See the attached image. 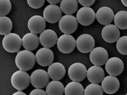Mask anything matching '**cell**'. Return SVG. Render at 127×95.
<instances>
[{"label":"cell","mask_w":127,"mask_h":95,"mask_svg":"<svg viewBox=\"0 0 127 95\" xmlns=\"http://www.w3.org/2000/svg\"><path fill=\"white\" fill-rule=\"evenodd\" d=\"M90 53V60L94 65L102 66L108 60V52L104 48H94Z\"/></svg>","instance_id":"10"},{"label":"cell","mask_w":127,"mask_h":95,"mask_svg":"<svg viewBox=\"0 0 127 95\" xmlns=\"http://www.w3.org/2000/svg\"><path fill=\"white\" fill-rule=\"evenodd\" d=\"M95 45L94 37L88 34H83L79 36L76 39L77 49L83 53H90L94 48Z\"/></svg>","instance_id":"9"},{"label":"cell","mask_w":127,"mask_h":95,"mask_svg":"<svg viewBox=\"0 0 127 95\" xmlns=\"http://www.w3.org/2000/svg\"><path fill=\"white\" fill-rule=\"evenodd\" d=\"M12 10V3L10 0H0V15L5 16Z\"/></svg>","instance_id":"29"},{"label":"cell","mask_w":127,"mask_h":95,"mask_svg":"<svg viewBox=\"0 0 127 95\" xmlns=\"http://www.w3.org/2000/svg\"><path fill=\"white\" fill-rule=\"evenodd\" d=\"M78 1L79 4H81L82 6H87V7L92 6L95 1V0H78Z\"/></svg>","instance_id":"31"},{"label":"cell","mask_w":127,"mask_h":95,"mask_svg":"<svg viewBox=\"0 0 127 95\" xmlns=\"http://www.w3.org/2000/svg\"><path fill=\"white\" fill-rule=\"evenodd\" d=\"M116 48L120 54L127 55V36L120 37L116 43Z\"/></svg>","instance_id":"28"},{"label":"cell","mask_w":127,"mask_h":95,"mask_svg":"<svg viewBox=\"0 0 127 95\" xmlns=\"http://www.w3.org/2000/svg\"><path fill=\"white\" fill-rule=\"evenodd\" d=\"M114 13L113 10L107 6H102L97 10L96 19L100 24L106 25L114 20Z\"/></svg>","instance_id":"17"},{"label":"cell","mask_w":127,"mask_h":95,"mask_svg":"<svg viewBox=\"0 0 127 95\" xmlns=\"http://www.w3.org/2000/svg\"><path fill=\"white\" fill-rule=\"evenodd\" d=\"M114 22L115 25L120 29H127V11L122 10L114 15Z\"/></svg>","instance_id":"25"},{"label":"cell","mask_w":127,"mask_h":95,"mask_svg":"<svg viewBox=\"0 0 127 95\" xmlns=\"http://www.w3.org/2000/svg\"><path fill=\"white\" fill-rule=\"evenodd\" d=\"M64 94L69 95H85V89L81 83L73 81L68 83L65 87Z\"/></svg>","instance_id":"23"},{"label":"cell","mask_w":127,"mask_h":95,"mask_svg":"<svg viewBox=\"0 0 127 95\" xmlns=\"http://www.w3.org/2000/svg\"><path fill=\"white\" fill-rule=\"evenodd\" d=\"M31 82V76L26 71L19 70L16 71L11 77V83L18 91H23L28 88Z\"/></svg>","instance_id":"3"},{"label":"cell","mask_w":127,"mask_h":95,"mask_svg":"<svg viewBox=\"0 0 127 95\" xmlns=\"http://www.w3.org/2000/svg\"><path fill=\"white\" fill-rule=\"evenodd\" d=\"M48 73L52 80L60 81L65 75V68L59 62L52 63L48 69Z\"/></svg>","instance_id":"19"},{"label":"cell","mask_w":127,"mask_h":95,"mask_svg":"<svg viewBox=\"0 0 127 95\" xmlns=\"http://www.w3.org/2000/svg\"><path fill=\"white\" fill-rule=\"evenodd\" d=\"M65 87L63 84L57 80H53L48 82L46 86L47 95H63L64 93Z\"/></svg>","instance_id":"22"},{"label":"cell","mask_w":127,"mask_h":95,"mask_svg":"<svg viewBox=\"0 0 127 95\" xmlns=\"http://www.w3.org/2000/svg\"><path fill=\"white\" fill-rule=\"evenodd\" d=\"M58 38L56 32L52 29H46L43 31L39 36L41 45L45 48H52L57 43Z\"/></svg>","instance_id":"18"},{"label":"cell","mask_w":127,"mask_h":95,"mask_svg":"<svg viewBox=\"0 0 127 95\" xmlns=\"http://www.w3.org/2000/svg\"></svg>","instance_id":"36"},{"label":"cell","mask_w":127,"mask_h":95,"mask_svg":"<svg viewBox=\"0 0 127 95\" xmlns=\"http://www.w3.org/2000/svg\"><path fill=\"white\" fill-rule=\"evenodd\" d=\"M4 49L8 53L19 52L22 45V39L15 33H9L5 35L2 41Z\"/></svg>","instance_id":"2"},{"label":"cell","mask_w":127,"mask_h":95,"mask_svg":"<svg viewBox=\"0 0 127 95\" xmlns=\"http://www.w3.org/2000/svg\"><path fill=\"white\" fill-rule=\"evenodd\" d=\"M101 34L103 39L109 43L117 41L120 38V31L119 28L115 25L113 24L105 25L102 30Z\"/></svg>","instance_id":"15"},{"label":"cell","mask_w":127,"mask_h":95,"mask_svg":"<svg viewBox=\"0 0 127 95\" xmlns=\"http://www.w3.org/2000/svg\"><path fill=\"white\" fill-rule=\"evenodd\" d=\"M22 46L25 49L29 51L35 50L38 47L39 44V38L36 34L32 32L27 33L23 36Z\"/></svg>","instance_id":"21"},{"label":"cell","mask_w":127,"mask_h":95,"mask_svg":"<svg viewBox=\"0 0 127 95\" xmlns=\"http://www.w3.org/2000/svg\"><path fill=\"white\" fill-rule=\"evenodd\" d=\"M46 20L43 17L40 15H34L29 19L28 22V27L31 32L36 34H41L45 30Z\"/></svg>","instance_id":"14"},{"label":"cell","mask_w":127,"mask_h":95,"mask_svg":"<svg viewBox=\"0 0 127 95\" xmlns=\"http://www.w3.org/2000/svg\"><path fill=\"white\" fill-rule=\"evenodd\" d=\"M43 17L46 22L55 24L62 18V10L56 4H50L46 6L43 11Z\"/></svg>","instance_id":"12"},{"label":"cell","mask_w":127,"mask_h":95,"mask_svg":"<svg viewBox=\"0 0 127 95\" xmlns=\"http://www.w3.org/2000/svg\"><path fill=\"white\" fill-rule=\"evenodd\" d=\"M62 12L65 15H71L75 13L78 10V3L77 0H62L61 2Z\"/></svg>","instance_id":"24"},{"label":"cell","mask_w":127,"mask_h":95,"mask_svg":"<svg viewBox=\"0 0 127 95\" xmlns=\"http://www.w3.org/2000/svg\"><path fill=\"white\" fill-rule=\"evenodd\" d=\"M105 71L110 75L118 76L123 72L124 63L120 58L112 57L105 63Z\"/></svg>","instance_id":"11"},{"label":"cell","mask_w":127,"mask_h":95,"mask_svg":"<svg viewBox=\"0 0 127 95\" xmlns=\"http://www.w3.org/2000/svg\"><path fill=\"white\" fill-rule=\"evenodd\" d=\"M78 22L77 19L71 15H65L62 17L59 22V27L62 32L71 34L78 29Z\"/></svg>","instance_id":"4"},{"label":"cell","mask_w":127,"mask_h":95,"mask_svg":"<svg viewBox=\"0 0 127 95\" xmlns=\"http://www.w3.org/2000/svg\"><path fill=\"white\" fill-rule=\"evenodd\" d=\"M46 1L49 3H50V4H56L59 3V2H61L62 0H46Z\"/></svg>","instance_id":"33"},{"label":"cell","mask_w":127,"mask_h":95,"mask_svg":"<svg viewBox=\"0 0 127 95\" xmlns=\"http://www.w3.org/2000/svg\"><path fill=\"white\" fill-rule=\"evenodd\" d=\"M48 72L43 69L35 70L31 75V83L35 88H43L49 82Z\"/></svg>","instance_id":"8"},{"label":"cell","mask_w":127,"mask_h":95,"mask_svg":"<svg viewBox=\"0 0 127 95\" xmlns=\"http://www.w3.org/2000/svg\"><path fill=\"white\" fill-rule=\"evenodd\" d=\"M87 75V68L81 63L76 62L70 65L68 69V75L73 81L81 82L85 79Z\"/></svg>","instance_id":"6"},{"label":"cell","mask_w":127,"mask_h":95,"mask_svg":"<svg viewBox=\"0 0 127 95\" xmlns=\"http://www.w3.org/2000/svg\"><path fill=\"white\" fill-rule=\"evenodd\" d=\"M57 48L62 53H70L74 51L76 46V41L73 36L64 34L58 38Z\"/></svg>","instance_id":"5"},{"label":"cell","mask_w":127,"mask_h":95,"mask_svg":"<svg viewBox=\"0 0 127 95\" xmlns=\"http://www.w3.org/2000/svg\"><path fill=\"white\" fill-rule=\"evenodd\" d=\"M36 56L32 52L24 49L18 52L15 57L16 66L19 70L28 71L34 67L36 63Z\"/></svg>","instance_id":"1"},{"label":"cell","mask_w":127,"mask_h":95,"mask_svg":"<svg viewBox=\"0 0 127 95\" xmlns=\"http://www.w3.org/2000/svg\"><path fill=\"white\" fill-rule=\"evenodd\" d=\"M46 94H47L46 91H44L43 89H42V88H36L30 93V95H45Z\"/></svg>","instance_id":"32"},{"label":"cell","mask_w":127,"mask_h":95,"mask_svg":"<svg viewBox=\"0 0 127 95\" xmlns=\"http://www.w3.org/2000/svg\"><path fill=\"white\" fill-rule=\"evenodd\" d=\"M102 88L101 86L98 85L97 83H91L87 86L85 89V95H103Z\"/></svg>","instance_id":"27"},{"label":"cell","mask_w":127,"mask_h":95,"mask_svg":"<svg viewBox=\"0 0 127 95\" xmlns=\"http://www.w3.org/2000/svg\"><path fill=\"white\" fill-rule=\"evenodd\" d=\"M101 82V87L104 92L109 95L115 93L120 88V81L116 76L109 75V76L104 77Z\"/></svg>","instance_id":"16"},{"label":"cell","mask_w":127,"mask_h":95,"mask_svg":"<svg viewBox=\"0 0 127 95\" xmlns=\"http://www.w3.org/2000/svg\"><path fill=\"white\" fill-rule=\"evenodd\" d=\"M13 27V24L10 18L6 16L0 17V34L5 35L10 33Z\"/></svg>","instance_id":"26"},{"label":"cell","mask_w":127,"mask_h":95,"mask_svg":"<svg viewBox=\"0 0 127 95\" xmlns=\"http://www.w3.org/2000/svg\"><path fill=\"white\" fill-rule=\"evenodd\" d=\"M13 95H26V94L25 93L22 92V91H17V92H15V93H13Z\"/></svg>","instance_id":"34"},{"label":"cell","mask_w":127,"mask_h":95,"mask_svg":"<svg viewBox=\"0 0 127 95\" xmlns=\"http://www.w3.org/2000/svg\"><path fill=\"white\" fill-rule=\"evenodd\" d=\"M36 62L42 67H48L53 63L54 59V53L48 48H40L36 54Z\"/></svg>","instance_id":"13"},{"label":"cell","mask_w":127,"mask_h":95,"mask_svg":"<svg viewBox=\"0 0 127 95\" xmlns=\"http://www.w3.org/2000/svg\"><path fill=\"white\" fill-rule=\"evenodd\" d=\"M121 1L125 6L127 7V0H121Z\"/></svg>","instance_id":"35"},{"label":"cell","mask_w":127,"mask_h":95,"mask_svg":"<svg viewBox=\"0 0 127 95\" xmlns=\"http://www.w3.org/2000/svg\"><path fill=\"white\" fill-rule=\"evenodd\" d=\"M76 19L78 23L81 25L88 26L91 25L96 19V13L90 7L83 6L77 12Z\"/></svg>","instance_id":"7"},{"label":"cell","mask_w":127,"mask_h":95,"mask_svg":"<svg viewBox=\"0 0 127 95\" xmlns=\"http://www.w3.org/2000/svg\"><path fill=\"white\" fill-rule=\"evenodd\" d=\"M27 2L31 8L38 9L43 6L45 0H27Z\"/></svg>","instance_id":"30"},{"label":"cell","mask_w":127,"mask_h":95,"mask_svg":"<svg viewBox=\"0 0 127 95\" xmlns=\"http://www.w3.org/2000/svg\"><path fill=\"white\" fill-rule=\"evenodd\" d=\"M87 78L91 83L98 84L101 82L105 77V73L102 67L94 65L87 70Z\"/></svg>","instance_id":"20"}]
</instances>
